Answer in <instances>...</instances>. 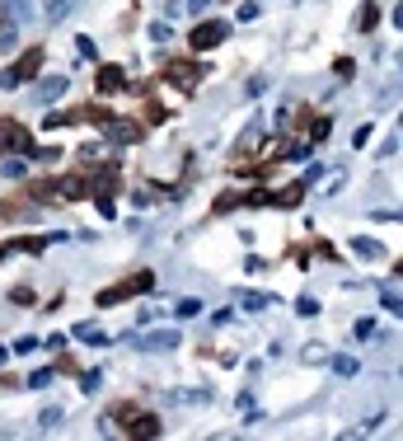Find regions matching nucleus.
I'll use <instances>...</instances> for the list:
<instances>
[{"label":"nucleus","mask_w":403,"mask_h":441,"mask_svg":"<svg viewBox=\"0 0 403 441\" xmlns=\"http://www.w3.org/2000/svg\"><path fill=\"white\" fill-rule=\"evenodd\" d=\"M38 71H43V47H28V52L0 76V90H14V85H23V80H33Z\"/></svg>","instance_id":"f257e3e1"},{"label":"nucleus","mask_w":403,"mask_h":441,"mask_svg":"<svg viewBox=\"0 0 403 441\" xmlns=\"http://www.w3.org/2000/svg\"><path fill=\"white\" fill-rule=\"evenodd\" d=\"M150 286H155V272H132L127 282H117V286H108V291H99V306H117V301H127V296L150 291Z\"/></svg>","instance_id":"f03ea898"},{"label":"nucleus","mask_w":403,"mask_h":441,"mask_svg":"<svg viewBox=\"0 0 403 441\" xmlns=\"http://www.w3.org/2000/svg\"><path fill=\"white\" fill-rule=\"evenodd\" d=\"M225 33H230V24L206 19V24H197V28H192V38H188V43L197 47V52H206V47H221V43H225Z\"/></svg>","instance_id":"7ed1b4c3"},{"label":"nucleus","mask_w":403,"mask_h":441,"mask_svg":"<svg viewBox=\"0 0 403 441\" xmlns=\"http://www.w3.org/2000/svg\"><path fill=\"white\" fill-rule=\"evenodd\" d=\"M164 80H169V85H179V90H197V85H202V66H197V61H169Z\"/></svg>","instance_id":"20e7f679"},{"label":"nucleus","mask_w":403,"mask_h":441,"mask_svg":"<svg viewBox=\"0 0 403 441\" xmlns=\"http://www.w3.org/2000/svg\"><path fill=\"white\" fill-rule=\"evenodd\" d=\"M19 155V150H33L28 146V132H23L19 123H10V118H5V123H0V155Z\"/></svg>","instance_id":"39448f33"},{"label":"nucleus","mask_w":403,"mask_h":441,"mask_svg":"<svg viewBox=\"0 0 403 441\" xmlns=\"http://www.w3.org/2000/svg\"><path fill=\"white\" fill-rule=\"evenodd\" d=\"M94 85H99V94H117V90H127V71L117 66V61H103Z\"/></svg>","instance_id":"423d86ee"},{"label":"nucleus","mask_w":403,"mask_h":441,"mask_svg":"<svg viewBox=\"0 0 403 441\" xmlns=\"http://www.w3.org/2000/svg\"><path fill=\"white\" fill-rule=\"evenodd\" d=\"M85 188H90V183H85V174H66L61 183H52V192L61 197V202H75V197H85Z\"/></svg>","instance_id":"0eeeda50"},{"label":"nucleus","mask_w":403,"mask_h":441,"mask_svg":"<svg viewBox=\"0 0 403 441\" xmlns=\"http://www.w3.org/2000/svg\"><path fill=\"white\" fill-rule=\"evenodd\" d=\"M159 432H164V427H159V418H155V413H136V422L127 427V437H136V441H150V437H159Z\"/></svg>","instance_id":"6e6552de"},{"label":"nucleus","mask_w":403,"mask_h":441,"mask_svg":"<svg viewBox=\"0 0 403 441\" xmlns=\"http://www.w3.org/2000/svg\"><path fill=\"white\" fill-rule=\"evenodd\" d=\"M61 94H66V80H61V76H52V80H43V85L33 90V99H38V103H56Z\"/></svg>","instance_id":"1a4fd4ad"},{"label":"nucleus","mask_w":403,"mask_h":441,"mask_svg":"<svg viewBox=\"0 0 403 441\" xmlns=\"http://www.w3.org/2000/svg\"><path fill=\"white\" fill-rule=\"evenodd\" d=\"M80 0H47V24H66L70 14H75Z\"/></svg>","instance_id":"9d476101"},{"label":"nucleus","mask_w":403,"mask_h":441,"mask_svg":"<svg viewBox=\"0 0 403 441\" xmlns=\"http://www.w3.org/2000/svg\"><path fill=\"white\" fill-rule=\"evenodd\" d=\"M305 188H310V183H286L272 202H277V207H300V202H305Z\"/></svg>","instance_id":"9b49d317"},{"label":"nucleus","mask_w":403,"mask_h":441,"mask_svg":"<svg viewBox=\"0 0 403 441\" xmlns=\"http://www.w3.org/2000/svg\"><path fill=\"white\" fill-rule=\"evenodd\" d=\"M141 348H150V352H164V348H179V333L174 328H159V333H150Z\"/></svg>","instance_id":"f8f14e48"},{"label":"nucleus","mask_w":403,"mask_h":441,"mask_svg":"<svg viewBox=\"0 0 403 441\" xmlns=\"http://www.w3.org/2000/svg\"><path fill=\"white\" fill-rule=\"evenodd\" d=\"M375 24H380V5H375V0H366V5H361V14H357V28H361V33H370Z\"/></svg>","instance_id":"ddd939ff"},{"label":"nucleus","mask_w":403,"mask_h":441,"mask_svg":"<svg viewBox=\"0 0 403 441\" xmlns=\"http://www.w3.org/2000/svg\"><path fill=\"white\" fill-rule=\"evenodd\" d=\"M263 146V127H248L244 136H239V155H248V150H258Z\"/></svg>","instance_id":"4468645a"},{"label":"nucleus","mask_w":403,"mask_h":441,"mask_svg":"<svg viewBox=\"0 0 403 441\" xmlns=\"http://www.w3.org/2000/svg\"><path fill=\"white\" fill-rule=\"evenodd\" d=\"M112 192H117V170L108 165V170L99 174V197H112Z\"/></svg>","instance_id":"2eb2a0df"},{"label":"nucleus","mask_w":403,"mask_h":441,"mask_svg":"<svg viewBox=\"0 0 403 441\" xmlns=\"http://www.w3.org/2000/svg\"><path fill=\"white\" fill-rule=\"evenodd\" d=\"M75 338L94 343V348H103V343H108V333H99V328H94V324H80V328H75Z\"/></svg>","instance_id":"dca6fc26"},{"label":"nucleus","mask_w":403,"mask_h":441,"mask_svg":"<svg viewBox=\"0 0 403 441\" xmlns=\"http://www.w3.org/2000/svg\"><path fill=\"white\" fill-rule=\"evenodd\" d=\"M239 306H244V310H268L272 301H268V296H258V291H239Z\"/></svg>","instance_id":"f3484780"},{"label":"nucleus","mask_w":403,"mask_h":441,"mask_svg":"<svg viewBox=\"0 0 403 441\" xmlns=\"http://www.w3.org/2000/svg\"><path fill=\"white\" fill-rule=\"evenodd\" d=\"M352 249H357L361 259H380V244H375V239H352Z\"/></svg>","instance_id":"a211bd4d"},{"label":"nucleus","mask_w":403,"mask_h":441,"mask_svg":"<svg viewBox=\"0 0 403 441\" xmlns=\"http://www.w3.org/2000/svg\"><path fill=\"white\" fill-rule=\"evenodd\" d=\"M174 315H179V319H192V315H202V301H192V296H188V301H179V310H174Z\"/></svg>","instance_id":"6ab92c4d"},{"label":"nucleus","mask_w":403,"mask_h":441,"mask_svg":"<svg viewBox=\"0 0 403 441\" xmlns=\"http://www.w3.org/2000/svg\"><path fill=\"white\" fill-rule=\"evenodd\" d=\"M310 127V123H305ZM333 132V127H328V118H314V127H310V141H324V136Z\"/></svg>","instance_id":"aec40b11"},{"label":"nucleus","mask_w":403,"mask_h":441,"mask_svg":"<svg viewBox=\"0 0 403 441\" xmlns=\"http://www.w3.org/2000/svg\"><path fill=\"white\" fill-rule=\"evenodd\" d=\"M75 47H80V61H94V57H99V47H94L90 38H75Z\"/></svg>","instance_id":"412c9836"},{"label":"nucleus","mask_w":403,"mask_h":441,"mask_svg":"<svg viewBox=\"0 0 403 441\" xmlns=\"http://www.w3.org/2000/svg\"><path fill=\"white\" fill-rule=\"evenodd\" d=\"M333 371L337 375H357V362H352V357H333Z\"/></svg>","instance_id":"4be33fe9"},{"label":"nucleus","mask_w":403,"mask_h":441,"mask_svg":"<svg viewBox=\"0 0 403 441\" xmlns=\"http://www.w3.org/2000/svg\"><path fill=\"white\" fill-rule=\"evenodd\" d=\"M10 301H14V306H33V291H28V286H14Z\"/></svg>","instance_id":"5701e85b"},{"label":"nucleus","mask_w":403,"mask_h":441,"mask_svg":"<svg viewBox=\"0 0 403 441\" xmlns=\"http://www.w3.org/2000/svg\"><path fill=\"white\" fill-rule=\"evenodd\" d=\"M80 390H85V395H94V390H99V371H85V375H80Z\"/></svg>","instance_id":"b1692460"},{"label":"nucleus","mask_w":403,"mask_h":441,"mask_svg":"<svg viewBox=\"0 0 403 441\" xmlns=\"http://www.w3.org/2000/svg\"><path fill=\"white\" fill-rule=\"evenodd\" d=\"M14 5V24H23V19H33V10H28V0H10Z\"/></svg>","instance_id":"393cba45"},{"label":"nucleus","mask_w":403,"mask_h":441,"mask_svg":"<svg viewBox=\"0 0 403 441\" xmlns=\"http://www.w3.org/2000/svg\"><path fill=\"white\" fill-rule=\"evenodd\" d=\"M295 310H300V315H319V301H314V296H300V301H295Z\"/></svg>","instance_id":"a878e982"},{"label":"nucleus","mask_w":403,"mask_h":441,"mask_svg":"<svg viewBox=\"0 0 403 441\" xmlns=\"http://www.w3.org/2000/svg\"><path fill=\"white\" fill-rule=\"evenodd\" d=\"M5 179H23V160H5Z\"/></svg>","instance_id":"bb28decb"},{"label":"nucleus","mask_w":403,"mask_h":441,"mask_svg":"<svg viewBox=\"0 0 403 441\" xmlns=\"http://www.w3.org/2000/svg\"><path fill=\"white\" fill-rule=\"evenodd\" d=\"M399 306H403V301H399V286H389V291H384V310H394V315H399Z\"/></svg>","instance_id":"cd10ccee"},{"label":"nucleus","mask_w":403,"mask_h":441,"mask_svg":"<svg viewBox=\"0 0 403 441\" xmlns=\"http://www.w3.org/2000/svg\"><path fill=\"white\" fill-rule=\"evenodd\" d=\"M150 38H155V43H169V24L155 19V24H150Z\"/></svg>","instance_id":"c85d7f7f"},{"label":"nucleus","mask_w":403,"mask_h":441,"mask_svg":"<svg viewBox=\"0 0 403 441\" xmlns=\"http://www.w3.org/2000/svg\"><path fill=\"white\" fill-rule=\"evenodd\" d=\"M38 348H43L38 338H19V343H14V352H23V357H28V352H38Z\"/></svg>","instance_id":"c756f323"},{"label":"nucleus","mask_w":403,"mask_h":441,"mask_svg":"<svg viewBox=\"0 0 403 441\" xmlns=\"http://www.w3.org/2000/svg\"><path fill=\"white\" fill-rule=\"evenodd\" d=\"M258 10H263V5H258V0H248V5H239V19H258Z\"/></svg>","instance_id":"7c9ffc66"},{"label":"nucleus","mask_w":403,"mask_h":441,"mask_svg":"<svg viewBox=\"0 0 403 441\" xmlns=\"http://www.w3.org/2000/svg\"><path fill=\"white\" fill-rule=\"evenodd\" d=\"M99 160V146H80V165H94Z\"/></svg>","instance_id":"2f4dec72"},{"label":"nucleus","mask_w":403,"mask_h":441,"mask_svg":"<svg viewBox=\"0 0 403 441\" xmlns=\"http://www.w3.org/2000/svg\"><path fill=\"white\" fill-rule=\"evenodd\" d=\"M5 362H10V352H5V348H0V366H5Z\"/></svg>","instance_id":"473e14b6"}]
</instances>
